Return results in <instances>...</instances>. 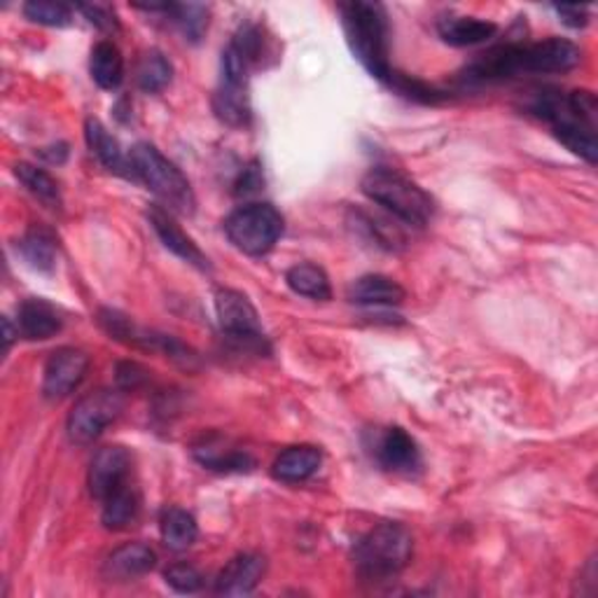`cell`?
<instances>
[{
  "label": "cell",
  "instance_id": "23",
  "mask_svg": "<svg viewBox=\"0 0 598 598\" xmlns=\"http://www.w3.org/2000/svg\"><path fill=\"white\" fill-rule=\"evenodd\" d=\"M20 251L26 263L38 271H52L56 265L59 243L52 229L34 225L20 241Z\"/></svg>",
  "mask_w": 598,
  "mask_h": 598
},
{
  "label": "cell",
  "instance_id": "5",
  "mask_svg": "<svg viewBox=\"0 0 598 598\" xmlns=\"http://www.w3.org/2000/svg\"><path fill=\"white\" fill-rule=\"evenodd\" d=\"M411 549L413 540L409 529L397 521H383L358 540L354 551L356 569L365 580H391L407 569Z\"/></svg>",
  "mask_w": 598,
  "mask_h": 598
},
{
  "label": "cell",
  "instance_id": "3",
  "mask_svg": "<svg viewBox=\"0 0 598 598\" xmlns=\"http://www.w3.org/2000/svg\"><path fill=\"white\" fill-rule=\"evenodd\" d=\"M342 10L346 42L354 56L372 73L377 80H393L391 68V42H389V17L379 3H346Z\"/></svg>",
  "mask_w": 598,
  "mask_h": 598
},
{
  "label": "cell",
  "instance_id": "13",
  "mask_svg": "<svg viewBox=\"0 0 598 598\" xmlns=\"http://www.w3.org/2000/svg\"><path fill=\"white\" fill-rule=\"evenodd\" d=\"M265 571H267L265 557L253 555V551H245V555L234 557L220 571L218 582H216V591L220 596L251 594L259 585V580L265 577Z\"/></svg>",
  "mask_w": 598,
  "mask_h": 598
},
{
  "label": "cell",
  "instance_id": "28",
  "mask_svg": "<svg viewBox=\"0 0 598 598\" xmlns=\"http://www.w3.org/2000/svg\"><path fill=\"white\" fill-rule=\"evenodd\" d=\"M14 174H17L22 186L34 194L38 202H42L48 208H59L61 206V190L59 182L44 171V168H38L34 164H17L14 166Z\"/></svg>",
  "mask_w": 598,
  "mask_h": 598
},
{
  "label": "cell",
  "instance_id": "29",
  "mask_svg": "<svg viewBox=\"0 0 598 598\" xmlns=\"http://www.w3.org/2000/svg\"><path fill=\"white\" fill-rule=\"evenodd\" d=\"M171 78H174V66L168 64V59L162 52L150 50L143 54L141 61H138L136 80H138V87L148 91V94H157V91L166 89Z\"/></svg>",
  "mask_w": 598,
  "mask_h": 598
},
{
  "label": "cell",
  "instance_id": "7",
  "mask_svg": "<svg viewBox=\"0 0 598 598\" xmlns=\"http://www.w3.org/2000/svg\"><path fill=\"white\" fill-rule=\"evenodd\" d=\"M225 234L245 255H265L283 234V216L271 204H245L225 220Z\"/></svg>",
  "mask_w": 598,
  "mask_h": 598
},
{
  "label": "cell",
  "instance_id": "8",
  "mask_svg": "<svg viewBox=\"0 0 598 598\" xmlns=\"http://www.w3.org/2000/svg\"><path fill=\"white\" fill-rule=\"evenodd\" d=\"M125 407V397L117 391H94L85 395L82 400L73 407L66 431L71 442L75 444H91L101 437Z\"/></svg>",
  "mask_w": 598,
  "mask_h": 598
},
{
  "label": "cell",
  "instance_id": "24",
  "mask_svg": "<svg viewBox=\"0 0 598 598\" xmlns=\"http://www.w3.org/2000/svg\"><path fill=\"white\" fill-rule=\"evenodd\" d=\"M138 510H141V496H138V491L131 484L119 486L103 500V526L111 531L127 529L131 521H136Z\"/></svg>",
  "mask_w": 598,
  "mask_h": 598
},
{
  "label": "cell",
  "instance_id": "17",
  "mask_svg": "<svg viewBox=\"0 0 598 598\" xmlns=\"http://www.w3.org/2000/svg\"><path fill=\"white\" fill-rule=\"evenodd\" d=\"M323 463V454L311 444H302V447H290L273 461V478L285 484L306 482L318 472Z\"/></svg>",
  "mask_w": 598,
  "mask_h": 598
},
{
  "label": "cell",
  "instance_id": "36",
  "mask_svg": "<svg viewBox=\"0 0 598 598\" xmlns=\"http://www.w3.org/2000/svg\"><path fill=\"white\" fill-rule=\"evenodd\" d=\"M3 323H5V351H10L12 340H14V332H12V326H10V320H8V318L3 320Z\"/></svg>",
  "mask_w": 598,
  "mask_h": 598
},
{
  "label": "cell",
  "instance_id": "22",
  "mask_svg": "<svg viewBox=\"0 0 598 598\" xmlns=\"http://www.w3.org/2000/svg\"><path fill=\"white\" fill-rule=\"evenodd\" d=\"M91 78L101 89H117L125 80V59L115 42L101 40L94 50H91Z\"/></svg>",
  "mask_w": 598,
  "mask_h": 598
},
{
  "label": "cell",
  "instance_id": "12",
  "mask_svg": "<svg viewBox=\"0 0 598 598\" xmlns=\"http://www.w3.org/2000/svg\"><path fill=\"white\" fill-rule=\"evenodd\" d=\"M374 458L381 468L391 472L411 474L413 470L421 468L419 444L403 428H386V431L377 435Z\"/></svg>",
  "mask_w": 598,
  "mask_h": 598
},
{
  "label": "cell",
  "instance_id": "10",
  "mask_svg": "<svg viewBox=\"0 0 598 598\" xmlns=\"http://www.w3.org/2000/svg\"><path fill=\"white\" fill-rule=\"evenodd\" d=\"M89 370V356L80 348L64 346L54 351L44 365L42 393L48 400H61L71 395L85 381Z\"/></svg>",
  "mask_w": 598,
  "mask_h": 598
},
{
  "label": "cell",
  "instance_id": "15",
  "mask_svg": "<svg viewBox=\"0 0 598 598\" xmlns=\"http://www.w3.org/2000/svg\"><path fill=\"white\" fill-rule=\"evenodd\" d=\"M85 138H87L89 150L94 152L97 160L105 168H109V171H113L117 176H125V178H133L131 176L129 155H125V152H122L117 138L109 129H105L99 119L89 117L85 122Z\"/></svg>",
  "mask_w": 598,
  "mask_h": 598
},
{
  "label": "cell",
  "instance_id": "6",
  "mask_svg": "<svg viewBox=\"0 0 598 598\" xmlns=\"http://www.w3.org/2000/svg\"><path fill=\"white\" fill-rule=\"evenodd\" d=\"M362 192L407 225L423 227L435 213L433 196L395 168H372L362 178Z\"/></svg>",
  "mask_w": 598,
  "mask_h": 598
},
{
  "label": "cell",
  "instance_id": "2",
  "mask_svg": "<svg viewBox=\"0 0 598 598\" xmlns=\"http://www.w3.org/2000/svg\"><path fill=\"white\" fill-rule=\"evenodd\" d=\"M531 113L545 119L559 141L587 164L598 157V101L594 91L540 89L531 101Z\"/></svg>",
  "mask_w": 598,
  "mask_h": 598
},
{
  "label": "cell",
  "instance_id": "34",
  "mask_svg": "<svg viewBox=\"0 0 598 598\" xmlns=\"http://www.w3.org/2000/svg\"><path fill=\"white\" fill-rule=\"evenodd\" d=\"M78 10L85 14V17L99 26V28H105V30H113L117 28V20H115V14L109 10V8H103V5H78Z\"/></svg>",
  "mask_w": 598,
  "mask_h": 598
},
{
  "label": "cell",
  "instance_id": "19",
  "mask_svg": "<svg viewBox=\"0 0 598 598\" xmlns=\"http://www.w3.org/2000/svg\"><path fill=\"white\" fill-rule=\"evenodd\" d=\"M498 26L494 22H484L478 17H442L437 22V34L440 38L451 44V48H472V44L486 42L488 38L496 36Z\"/></svg>",
  "mask_w": 598,
  "mask_h": 598
},
{
  "label": "cell",
  "instance_id": "1",
  "mask_svg": "<svg viewBox=\"0 0 598 598\" xmlns=\"http://www.w3.org/2000/svg\"><path fill=\"white\" fill-rule=\"evenodd\" d=\"M580 59L577 44L565 38L500 44L472 61L466 68V80L494 82L524 73H569L580 64Z\"/></svg>",
  "mask_w": 598,
  "mask_h": 598
},
{
  "label": "cell",
  "instance_id": "26",
  "mask_svg": "<svg viewBox=\"0 0 598 598\" xmlns=\"http://www.w3.org/2000/svg\"><path fill=\"white\" fill-rule=\"evenodd\" d=\"M285 281H288L290 290H293V293H297V295H302V297L320 300V302H326V300L332 297L328 273L320 267H316V265H309V263L295 265L293 269H288Z\"/></svg>",
  "mask_w": 598,
  "mask_h": 598
},
{
  "label": "cell",
  "instance_id": "21",
  "mask_svg": "<svg viewBox=\"0 0 598 598\" xmlns=\"http://www.w3.org/2000/svg\"><path fill=\"white\" fill-rule=\"evenodd\" d=\"M213 109L218 117L229 127H245L251 119V101H249V85L220 80V87L213 99Z\"/></svg>",
  "mask_w": 598,
  "mask_h": 598
},
{
  "label": "cell",
  "instance_id": "14",
  "mask_svg": "<svg viewBox=\"0 0 598 598\" xmlns=\"http://www.w3.org/2000/svg\"><path fill=\"white\" fill-rule=\"evenodd\" d=\"M148 220L152 225V229H155L157 237L162 239V243L166 245L168 251L176 253L178 257L186 259V263L194 265L196 269H208V257L202 253V249L182 232L180 225L171 218V213L160 208V206H152L148 211Z\"/></svg>",
  "mask_w": 598,
  "mask_h": 598
},
{
  "label": "cell",
  "instance_id": "30",
  "mask_svg": "<svg viewBox=\"0 0 598 598\" xmlns=\"http://www.w3.org/2000/svg\"><path fill=\"white\" fill-rule=\"evenodd\" d=\"M24 14L34 24L54 28H64L73 22L71 5L56 3V0H30V3L24 5Z\"/></svg>",
  "mask_w": 598,
  "mask_h": 598
},
{
  "label": "cell",
  "instance_id": "35",
  "mask_svg": "<svg viewBox=\"0 0 598 598\" xmlns=\"http://www.w3.org/2000/svg\"><path fill=\"white\" fill-rule=\"evenodd\" d=\"M557 12L563 17V22L573 26V28H580L587 24V8H571V5H559Z\"/></svg>",
  "mask_w": 598,
  "mask_h": 598
},
{
  "label": "cell",
  "instance_id": "4",
  "mask_svg": "<svg viewBox=\"0 0 598 598\" xmlns=\"http://www.w3.org/2000/svg\"><path fill=\"white\" fill-rule=\"evenodd\" d=\"M129 162L133 180H141L152 194L162 199L168 211L180 213V216H192L196 199L190 180L174 162H168L155 145H133V150L129 152Z\"/></svg>",
  "mask_w": 598,
  "mask_h": 598
},
{
  "label": "cell",
  "instance_id": "31",
  "mask_svg": "<svg viewBox=\"0 0 598 598\" xmlns=\"http://www.w3.org/2000/svg\"><path fill=\"white\" fill-rule=\"evenodd\" d=\"M164 12H171L176 22L180 24L182 34L190 36L192 40H199L206 28L208 10L204 5H166Z\"/></svg>",
  "mask_w": 598,
  "mask_h": 598
},
{
  "label": "cell",
  "instance_id": "18",
  "mask_svg": "<svg viewBox=\"0 0 598 598\" xmlns=\"http://www.w3.org/2000/svg\"><path fill=\"white\" fill-rule=\"evenodd\" d=\"M157 563V555L143 543H129L115 549L105 561V573L113 580H136L148 575Z\"/></svg>",
  "mask_w": 598,
  "mask_h": 598
},
{
  "label": "cell",
  "instance_id": "25",
  "mask_svg": "<svg viewBox=\"0 0 598 598\" xmlns=\"http://www.w3.org/2000/svg\"><path fill=\"white\" fill-rule=\"evenodd\" d=\"M194 456L199 463H204L206 468L218 472H243L255 466L251 454H245L241 449H229L222 442L213 440H204V444H199L194 449Z\"/></svg>",
  "mask_w": 598,
  "mask_h": 598
},
{
  "label": "cell",
  "instance_id": "16",
  "mask_svg": "<svg viewBox=\"0 0 598 598\" xmlns=\"http://www.w3.org/2000/svg\"><path fill=\"white\" fill-rule=\"evenodd\" d=\"M64 320H61V314L54 309L50 302L44 300H26L20 306V326L17 334L26 336L30 342H42L54 336Z\"/></svg>",
  "mask_w": 598,
  "mask_h": 598
},
{
  "label": "cell",
  "instance_id": "33",
  "mask_svg": "<svg viewBox=\"0 0 598 598\" xmlns=\"http://www.w3.org/2000/svg\"><path fill=\"white\" fill-rule=\"evenodd\" d=\"M145 379H148V372L141 365H136V362H119L117 365V383L122 391H133L141 386Z\"/></svg>",
  "mask_w": 598,
  "mask_h": 598
},
{
  "label": "cell",
  "instance_id": "11",
  "mask_svg": "<svg viewBox=\"0 0 598 598\" xmlns=\"http://www.w3.org/2000/svg\"><path fill=\"white\" fill-rule=\"evenodd\" d=\"M131 454L125 447H103L89 466V491L97 500H105L113 491L129 484Z\"/></svg>",
  "mask_w": 598,
  "mask_h": 598
},
{
  "label": "cell",
  "instance_id": "20",
  "mask_svg": "<svg viewBox=\"0 0 598 598\" xmlns=\"http://www.w3.org/2000/svg\"><path fill=\"white\" fill-rule=\"evenodd\" d=\"M405 288L389 276L370 273L362 276L348 288V300L362 306H395L405 302Z\"/></svg>",
  "mask_w": 598,
  "mask_h": 598
},
{
  "label": "cell",
  "instance_id": "32",
  "mask_svg": "<svg viewBox=\"0 0 598 598\" xmlns=\"http://www.w3.org/2000/svg\"><path fill=\"white\" fill-rule=\"evenodd\" d=\"M166 585H171L180 594H194L204 587V577L199 573L194 565L190 563H174L168 565L166 573Z\"/></svg>",
  "mask_w": 598,
  "mask_h": 598
},
{
  "label": "cell",
  "instance_id": "9",
  "mask_svg": "<svg viewBox=\"0 0 598 598\" xmlns=\"http://www.w3.org/2000/svg\"><path fill=\"white\" fill-rule=\"evenodd\" d=\"M216 314L220 320V328L229 340L255 348L265 346L259 314L251 304V300L239 293V290H220L216 295Z\"/></svg>",
  "mask_w": 598,
  "mask_h": 598
},
{
  "label": "cell",
  "instance_id": "27",
  "mask_svg": "<svg viewBox=\"0 0 598 598\" xmlns=\"http://www.w3.org/2000/svg\"><path fill=\"white\" fill-rule=\"evenodd\" d=\"M162 540L168 549L174 551H182L194 545L196 535H199V529H196V521L190 512L180 510V508H168L164 510L162 514Z\"/></svg>",
  "mask_w": 598,
  "mask_h": 598
}]
</instances>
